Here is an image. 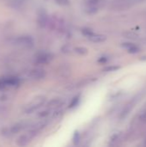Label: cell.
I'll list each match as a JSON object with an SVG mask.
<instances>
[{"instance_id": "obj_1", "label": "cell", "mask_w": 146, "mask_h": 147, "mask_svg": "<svg viewBox=\"0 0 146 147\" xmlns=\"http://www.w3.org/2000/svg\"><path fill=\"white\" fill-rule=\"evenodd\" d=\"M29 126H30V123L28 121H19L17 123L13 124L12 126L3 128L2 131V134L4 137H12L15 135L16 134L20 133L21 131L24 129H28Z\"/></svg>"}, {"instance_id": "obj_2", "label": "cell", "mask_w": 146, "mask_h": 147, "mask_svg": "<svg viewBox=\"0 0 146 147\" xmlns=\"http://www.w3.org/2000/svg\"><path fill=\"white\" fill-rule=\"evenodd\" d=\"M46 102V98L44 96H39L34 98L33 101H31L24 109L25 114H31L34 111H36L38 109H40Z\"/></svg>"}, {"instance_id": "obj_3", "label": "cell", "mask_w": 146, "mask_h": 147, "mask_svg": "<svg viewBox=\"0 0 146 147\" xmlns=\"http://www.w3.org/2000/svg\"><path fill=\"white\" fill-rule=\"evenodd\" d=\"M20 84V79L14 76H8L0 78V90L7 88L16 87Z\"/></svg>"}, {"instance_id": "obj_4", "label": "cell", "mask_w": 146, "mask_h": 147, "mask_svg": "<svg viewBox=\"0 0 146 147\" xmlns=\"http://www.w3.org/2000/svg\"><path fill=\"white\" fill-rule=\"evenodd\" d=\"M12 43L14 45H17L19 47H32L34 46V40L31 36L28 35H22V36H18L15 37L12 40Z\"/></svg>"}, {"instance_id": "obj_5", "label": "cell", "mask_w": 146, "mask_h": 147, "mask_svg": "<svg viewBox=\"0 0 146 147\" xmlns=\"http://www.w3.org/2000/svg\"><path fill=\"white\" fill-rule=\"evenodd\" d=\"M105 0H86L85 10L88 14H95L104 3Z\"/></svg>"}, {"instance_id": "obj_6", "label": "cell", "mask_w": 146, "mask_h": 147, "mask_svg": "<svg viewBox=\"0 0 146 147\" xmlns=\"http://www.w3.org/2000/svg\"><path fill=\"white\" fill-rule=\"evenodd\" d=\"M28 77L33 80H40L46 77V71L43 69L35 68L28 72Z\"/></svg>"}, {"instance_id": "obj_7", "label": "cell", "mask_w": 146, "mask_h": 147, "mask_svg": "<svg viewBox=\"0 0 146 147\" xmlns=\"http://www.w3.org/2000/svg\"><path fill=\"white\" fill-rule=\"evenodd\" d=\"M52 59V55L46 53H41L37 55L35 62L37 64H46Z\"/></svg>"}, {"instance_id": "obj_8", "label": "cell", "mask_w": 146, "mask_h": 147, "mask_svg": "<svg viewBox=\"0 0 146 147\" xmlns=\"http://www.w3.org/2000/svg\"><path fill=\"white\" fill-rule=\"evenodd\" d=\"M89 40H91L92 42H96V43H100V42H103L107 40V37L106 35H103V34H93L91 36H89L88 38Z\"/></svg>"}, {"instance_id": "obj_9", "label": "cell", "mask_w": 146, "mask_h": 147, "mask_svg": "<svg viewBox=\"0 0 146 147\" xmlns=\"http://www.w3.org/2000/svg\"><path fill=\"white\" fill-rule=\"evenodd\" d=\"M46 22H47V16H46V12L42 11V12L39 15L38 22H39V24H40L41 27H44V26H46Z\"/></svg>"}, {"instance_id": "obj_10", "label": "cell", "mask_w": 146, "mask_h": 147, "mask_svg": "<svg viewBox=\"0 0 146 147\" xmlns=\"http://www.w3.org/2000/svg\"><path fill=\"white\" fill-rule=\"evenodd\" d=\"M80 100H81V96H80V95L75 96L72 98V100L71 101V102H70V104H69V108H70V109H74V108H76V107L79 104Z\"/></svg>"}, {"instance_id": "obj_11", "label": "cell", "mask_w": 146, "mask_h": 147, "mask_svg": "<svg viewBox=\"0 0 146 147\" xmlns=\"http://www.w3.org/2000/svg\"><path fill=\"white\" fill-rule=\"evenodd\" d=\"M75 52L80 55H86L88 53V49L83 47H77L75 48Z\"/></svg>"}, {"instance_id": "obj_12", "label": "cell", "mask_w": 146, "mask_h": 147, "mask_svg": "<svg viewBox=\"0 0 146 147\" xmlns=\"http://www.w3.org/2000/svg\"><path fill=\"white\" fill-rule=\"evenodd\" d=\"M72 140H73L74 145H78L79 144V142H80V134H79L78 131H75L74 134H73Z\"/></svg>"}, {"instance_id": "obj_13", "label": "cell", "mask_w": 146, "mask_h": 147, "mask_svg": "<svg viewBox=\"0 0 146 147\" xmlns=\"http://www.w3.org/2000/svg\"><path fill=\"white\" fill-rule=\"evenodd\" d=\"M82 34L84 35V36H86V37H89V36H91L93 34H94V32L90 29V28H83L82 29Z\"/></svg>"}, {"instance_id": "obj_14", "label": "cell", "mask_w": 146, "mask_h": 147, "mask_svg": "<svg viewBox=\"0 0 146 147\" xmlns=\"http://www.w3.org/2000/svg\"><path fill=\"white\" fill-rule=\"evenodd\" d=\"M55 2L58 4L62 5V6H66V5L70 4V1L69 0H55Z\"/></svg>"}, {"instance_id": "obj_15", "label": "cell", "mask_w": 146, "mask_h": 147, "mask_svg": "<svg viewBox=\"0 0 146 147\" xmlns=\"http://www.w3.org/2000/svg\"><path fill=\"white\" fill-rule=\"evenodd\" d=\"M139 48L138 47H136L135 45H133L132 47H130L128 49V53H139Z\"/></svg>"}, {"instance_id": "obj_16", "label": "cell", "mask_w": 146, "mask_h": 147, "mask_svg": "<svg viewBox=\"0 0 146 147\" xmlns=\"http://www.w3.org/2000/svg\"><path fill=\"white\" fill-rule=\"evenodd\" d=\"M118 69H120L119 66H117V65H112V66H108V67L105 68V71H116Z\"/></svg>"}, {"instance_id": "obj_17", "label": "cell", "mask_w": 146, "mask_h": 147, "mask_svg": "<svg viewBox=\"0 0 146 147\" xmlns=\"http://www.w3.org/2000/svg\"><path fill=\"white\" fill-rule=\"evenodd\" d=\"M133 45H134V44H133V43H123V44H122V47H125V48H126V49L128 50V49H129L130 47H132Z\"/></svg>"}, {"instance_id": "obj_18", "label": "cell", "mask_w": 146, "mask_h": 147, "mask_svg": "<svg viewBox=\"0 0 146 147\" xmlns=\"http://www.w3.org/2000/svg\"><path fill=\"white\" fill-rule=\"evenodd\" d=\"M107 60H108V59L106 57H102L101 59H98V62H100V63H105Z\"/></svg>"}, {"instance_id": "obj_19", "label": "cell", "mask_w": 146, "mask_h": 147, "mask_svg": "<svg viewBox=\"0 0 146 147\" xmlns=\"http://www.w3.org/2000/svg\"><path fill=\"white\" fill-rule=\"evenodd\" d=\"M140 59H141V60H146V56H145V57H142Z\"/></svg>"}]
</instances>
